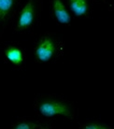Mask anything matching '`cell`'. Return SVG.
Listing matches in <instances>:
<instances>
[{
    "label": "cell",
    "instance_id": "6da1fadb",
    "mask_svg": "<svg viewBox=\"0 0 114 129\" xmlns=\"http://www.w3.org/2000/svg\"><path fill=\"white\" fill-rule=\"evenodd\" d=\"M39 111L45 117H53L58 114L70 116V110L65 104L59 101H46L39 106Z\"/></svg>",
    "mask_w": 114,
    "mask_h": 129
},
{
    "label": "cell",
    "instance_id": "7a4b0ae2",
    "mask_svg": "<svg viewBox=\"0 0 114 129\" xmlns=\"http://www.w3.org/2000/svg\"><path fill=\"white\" fill-rule=\"evenodd\" d=\"M54 52L55 47L52 40L48 38H44L39 41L36 49V58L41 62H48L53 56Z\"/></svg>",
    "mask_w": 114,
    "mask_h": 129
},
{
    "label": "cell",
    "instance_id": "3957f363",
    "mask_svg": "<svg viewBox=\"0 0 114 129\" xmlns=\"http://www.w3.org/2000/svg\"><path fill=\"white\" fill-rule=\"evenodd\" d=\"M34 20V5L33 1L29 0L25 7H23V10L21 11L20 18L18 21V28L24 29L32 24Z\"/></svg>",
    "mask_w": 114,
    "mask_h": 129
},
{
    "label": "cell",
    "instance_id": "277c9868",
    "mask_svg": "<svg viewBox=\"0 0 114 129\" xmlns=\"http://www.w3.org/2000/svg\"><path fill=\"white\" fill-rule=\"evenodd\" d=\"M53 12L56 19L60 23L67 24L70 23V14L66 10L65 7L61 0H53Z\"/></svg>",
    "mask_w": 114,
    "mask_h": 129
},
{
    "label": "cell",
    "instance_id": "5b68a950",
    "mask_svg": "<svg viewBox=\"0 0 114 129\" xmlns=\"http://www.w3.org/2000/svg\"><path fill=\"white\" fill-rule=\"evenodd\" d=\"M69 6L72 12L77 16H82L88 10L86 0H69Z\"/></svg>",
    "mask_w": 114,
    "mask_h": 129
},
{
    "label": "cell",
    "instance_id": "8992f818",
    "mask_svg": "<svg viewBox=\"0 0 114 129\" xmlns=\"http://www.w3.org/2000/svg\"><path fill=\"white\" fill-rule=\"evenodd\" d=\"M7 59L13 63L14 64H22L23 61V52H21V50L17 48H10L8 49L5 52Z\"/></svg>",
    "mask_w": 114,
    "mask_h": 129
},
{
    "label": "cell",
    "instance_id": "52a82bcc",
    "mask_svg": "<svg viewBox=\"0 0 114 129\" xmlns=\"http://www.w3.org/2000/svg\"><path fill=\"white\" fill-rule=\"evenodd\" d=\"M14 0H0V21L5 20L12 9Z\"/></svg>",
    "mask_w": 114,
    "mask_h": 129
},
{
    "label": "cell",
    "instance_id": "ba28073f",
    "mask_svg": "<svg viewBox=\"0 0 114 129\" xmlns=\"http://www.w3.org/2000/svg\"><path fill=\"white\" fill-rule=\"evenodd\" d=\"M39 127H41V126L35 123H21L14 126L15 129H35L39 128Z\"/></svg>",
    "mask_w": 114,
    "mask_h": 129
},
{
    "label": "cell",
    "instance_id": "9c48e42d",
    "mask_svg": "<svg viewBox=\"0 0 114 129\" xmlns=\"http://www.w3.org/2000/svg\"><path fill=\"white\" fill-rule=\"evenodd\" d=\"M84 127L86 129H107L108 128V126L102 125V124H99V123H89V124H86Z\"/></svg>",
    "mask_w": 114,
    "mask_h": 129
}]
</instances>
